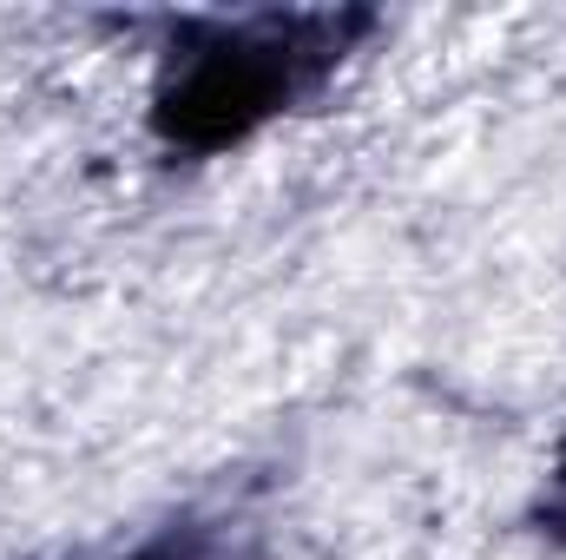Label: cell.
I'll return each instance as SVG.
<instances>
[{"instance_id": "obj_2", "label": "cell", "mask_w": 566, "mask_h": 560, "mask_svg": "<svg viewBox=\"0 0 566 560\" xmlns=\"http://www.w3.org/2000/svg\"><path fill=\"white\" fill-rule=\"evenodd\" d=\"M133 560H218V535L211 528H171L151 548H139Z\"/></svg>"}, {"instance_id": "obj_1", "label": "cell", "mask_w": 566, "mask_h": 560, "mask_svg": "<svg viewBox=\"0 0 566 560\" xmlns=\"http://www.w3.org/2000/svg\"><path fill=\"white\" fill-rule=\"evenodd\" d=\"M363 33L336 13H264L231 27H198L158 86V133L185 152H218L303 100Z\"/></svg>"}]
</instances>
